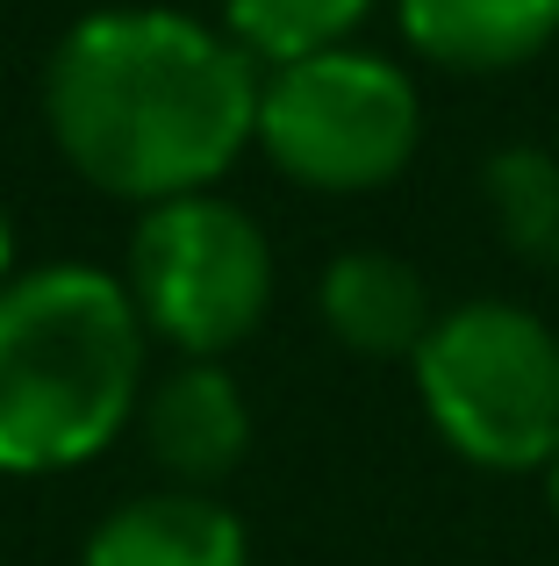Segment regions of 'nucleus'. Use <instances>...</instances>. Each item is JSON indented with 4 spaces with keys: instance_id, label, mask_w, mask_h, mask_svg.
I'll return each instance as SVG.
<instances>
[{
    "instance_id": "f257e3e1",
    "label": "nucleus",
    "mask_w": 559,
    "mask_h": 566,
    "mask_svg": "<svg viewBox=\"0 0 559 566\" xmlns=\"http://www.w3.org/2000/svg\"><path fill=\"white\" fill-rule=\"evenodd\" d=\"M43 115L80 180L123 201L209 193L259 129V65L180 8H101L43 72Z\"/></svg>"
},
{
    "instance_id": "20e7f679",
    "label": "nucleus",
    "mask_w": 559,
    "mask_h": 566,
    "mask_svg": "<svg viewBox=\"0 0 559 566\" xmlns=\"http://www.w3.org/2000/svg\"><path fill=\"white\" fill-rule=\"evenodd\" d=\"M423 108L409 72L373 51H316L259 72V129L252 144L287 180L316 193H373L416 158Z\"/></svg>"
},
{
    "instance_id": "6e6552de",
    "label": "nucleus",
    "mask_w": 559,
    "mask_h": 566,
    "mask_svg": "<svg viewBox=\"0 0 559 566\" xmlns=\"http://www.w3.org/2000/svg\"><path fill=\"white\" fill-rule=\"evenodd\" d=\"M244 524L209 502L201 488H172V495H137L115 516H101L86 538L80 566H244Z\"/></svg>"
},
{
    "instance_id": "f8f14e48",
    "label": "nucleus",
    "mask_w": 559,
    "mask_h": 566,
    "mask_svg": "<svg viewBox=\"0 0 559 566\" xmlns=\"http://www.w3.org/2000/svg\"><path fill=\"white\" fill-rule=\"evenodd\" d=\"M14 280V230H8V208H0V287Z\"/></svg>"
},
{
    "instance_id": "f03ea898",
    "label": "nucleus",
    "mask_w": 559,
    "mask_h": 566,
    "mask_svg": "<svg viewBox=\"0 0 559 566\" xmlns=\"http://www.w3.org/2000/svg\"><path fill=\"white\" fill-rule=\"evenodd\" d=\"M144 395V323L101 265L0 287V473L86 467Z\"/></svg>"
},
{
    "instance_id": "423d86ee",
    "label": "nucleus",
    "mask_w": 559,
    "mask_h": 566,
    "mask_svg": "<svg viewBox=\"0 0 559 566\" xmlns=\"http://www.w3.org/2000/svg\"><path fill=\"white\" fill-rule=\"evenodd\" d=\"M137 416H144L151 459L172 473V481H187V488L238 473V459L252 452V409H244L238 380H230L215 359H187L180 374L144 387Z\"/></svg>"
},
{
    "instance_id": "39448f33",
    "label": "nucleus",
    "mask_w": 559,
    "mask_h": 566,
    "mask_svg": "<svg viewBox=\"0 0 559 566\" xmlns=\"http://www.w3.org/2000/svg\"><path fill=\"white\" fill-rule=\"evenodd\" d=\"M129 302L144 337H166L187 359H223L266 323L273 251L244 208L215 193L151 201L129 237Z\"/></svg>"
},
{
    "instance_id": "1a4fd4ad",
    "label": "nucleus",
    "mask_w": 559,
    "mask_h": 566,
    "mask_svg": "<svg viewBox=\"0 0 559 566\" xmlns=\"http://www.w3.org/2000/svg\"><path fill=\"white\" fill-rule=\"evenodd\" d=\"M402 36L431 65L509 72L559 36V0H394Z\"/></svg>"
},
{
    "instance_id": "7ed1b4c3",
    "label": "nucleus",
    "mask_w": 559,
    "mask_h": 566,
    "mask_svg": "<svg viewBox=\"0 0 559 566\" xmlns=\"http://www.w3.org/2000/svg\"><path fill=\"white\" fill-rule=\"evenodd\" d=\"M416 395L437 438L488 473L559 452V337L517 302H466L416 345Z\"/></svg>"
},
{
    "instance_id": "ddd939ff",
    "label": "nucleus",
    "mask_w": 559,
    "mask_h": 566,
    "mask_svg": "<svg viewBox=\"0 0 559 566\" xmlns=\"http://www.w3.org/2000/svg\"><path fill=\"white\" fill-rule=\"evenodd\" d=\"M546 502H552V516H559V452L546 459Z\"/></svg>"
},
{
    "instance_id": "9d476101",
    "label": "nucleus",
    "mask_w": 559,
    "mask_h": 566,
    "mask_svg": "<svg viewBox=\"0 0 559 566\" xmlns=\"http://www.w3.org/2000/svg\"><path fill=\"white\" fill-rule=\"evenodd\" d=\"M373 14V0H223V36L252 65H294L351 43V29Z\"/></svg>"
},
{
    "instance_id": "0eeeda50",
    "label": "nucleus",
    "mask_w": 559,
    "mask_h": 566,
    "mask_svg": "<svg viewBox=\"0 0 559 566\" xmlns=\"http://www.w3.org/2000/svg\"><path fill=\"white\" fill-rule=\"evenodd\" d=\"M316 308L337 345L366 352V359H416L423 331L437 323L423 273L394 251H337L316 280Z\"/></svg>"
},
{
    "instance_id": "9b49d317",
    "label": "nucleus",
    "mask_w": 559,
    "mask_h": 566,
    "mask_svg": "<svg viewBox=\"0 0 559 566\" xmlns=\"http://www.w3.org/2000/svg\"><path fill=\"white\" fill-rule=\"evenodd\" d=\"M481 193H488V216L509 251H524L538 265H559V166L538 144L495 151L488 172H481Z\"/></svg>"
}]
</instances>
